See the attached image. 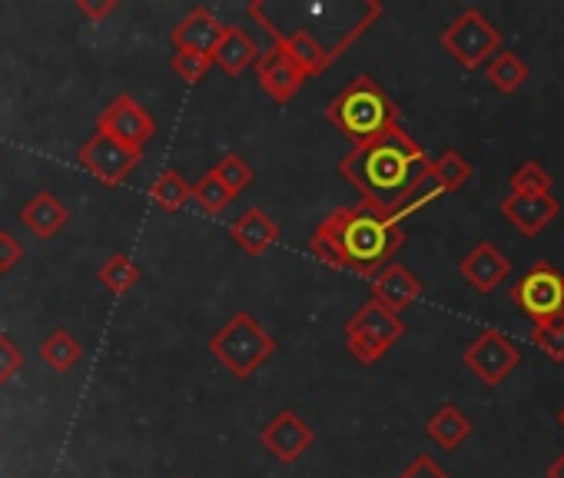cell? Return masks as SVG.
Returning a JSON list of instances; mask_svg holds the SVG:
<instances>
[{
  "label": "cell",
  "instance_id": "obj_9",
  "mask_svg": "<svg viewBox=\"0 0 564 478\" xmlns=\"http://www.w3.org/2000/svg\"><path fill=\"white\" fill-rule=\"evenodd\" d=\"M77 160L87 173H94L100 183L107 186H120L140 163H143V150L123 146L120 140L107 137V133H94L90 140H84V146L77 150Z\"/></svg>",
  "mask_w": 564,
  "mask_h": 478
},
{
  "label": "cell",
  "instance_id": "obj_11",
  "mask_svg": "<svg viewBox=\"0 0 564 478\" xmlns=\"http://www.w3.org/2000/svg\"><path fill=\"white\" fill-rule=\"evenodd\" d=\"M259 442H262V448H265L275 461L293 465L296 458H303V455L313 448L316 432H313V425H310L300 412L282 409V412H275V415L262 425Z\"/></svg>",
  "mask_w": 564,
  "mask_h": 478
},
{
  "label": "cell",
  "instance_id": "obj_2",
  "mask_svg": "<svg viewBox=\"0 0 564 478\" xmlns=\"http://www.w3.org/2000/svg\"><path fill=\"white\" fill-rule=\"evenodd\" d=\"M429 163L432 160L425 156V150L402 130V123H395L386 133L356 143L339 160V176L359 189L362 203H372L395 219L415 183L429 173Z\"/></svg>",
  "mask_w": 564,
  "mask_h": 478
},
{
  "label": "cell",
  "instance_id": "obj_22",
  "mask_svg": "<svg viewBox=\"0 0 564 478\" xmlns=\"http://www.w3.org/2000/svg\"><path fill=\"white\" fill-rule=\"evenodd\" d=\"M528 80V64L511 54V51H498L495 61H488V84L498 94H514L521 84Z\"/></svg>",
  "mask_w": 564,
  "mask_h": 478
},
{
  "label": "cell",
  "instance_id": "obj_29",
  "mask_svg": "<svg viewBox=\"0 0 564 478\" xmlns=\"http://www.w3.org/2000/svg\"><path fill=\"white\" fill-rule=\"evenodd\" d=\"M531 343H534L551 362H564V319L538 323V326L531 329Z\"/></svg>",
  "mask_w": 564,
  "mask_h": 478
},
{
  "label": "cell",
  "instance_id": "obj_8",
  "mask_svg": "<svg viewBox=\"0 0 564 478\" xmlns=\"http://www.w3.org/2000/svg\"><path fill=\"white\" fill-rule=\"evenodd\" d=\"M462 362L468 372H475L485 385H501L518 366H521V349L501 333V329H481L462 352Z\"/></svg>",
  "mask_w": 564,
  "mask_h": 478
},
{
  "label": "cell",
  "instance_id": "obj_16",
  "mask_svg": "<svg viewBox=\"0 0 564 478\" xmlns=\"http://www.w3.org/2000/svg\"><path fill=\"white\" fill-rule=\"evenodd\" d=\"M501 213L521 236H538L561 213V203L551 193L547 196H514V193H508L501 199Z\"/></svg>",
  "mask_w": 564,
  "mask_h": 478
},
{
  "label": "cell",
  "instance_id": "obj_21",
  "mask_svg": "<svg viewBox=\"0 0 564 478\" xmlns=\"http://www.w3.org/2000/svg\"><path fill=\"white\" fill-rule=\"evenodd\" d=\"M80 356H84V346H80L77 336L67 333V329H54V333L41 343V359H44V366L54 369V372H70V369L80 362Z\"/></svg>",
  "mask_w": 564,
  "mask_h": 478
},
{
  "label": "cell",
  "instance_id": "obj_18",
  "mask_svg": "<svg viewBox=\"0 0 564 478\" xmlns=\"http://www.w3.org/2000/svg\"><path fill=\"white\" fill-rule=\"evenodd\" d=\"M21 222L37 236V239H54L67 222H70V209L47 189L34 193L24 209H21Z\"/></svg>",
  "mask_w": 564,
  "mask_h": 478
},
{
  "label": "cell",
  "instance_id": "obj_15",
  "mask_svg": "<svg viewBox=\"0 0 564 478\" xmlns=\"http://www.w3.org/2000/svg\"><path fill=\"white\" fill-rule=\"evenodd\" d=\"M223 31H226V24L209 11V8H193L176 28H173V34H170V41H173V47L176 51H189V54H203V57H209L213 51H216V44H219V37H223Z\"/></svg>",
  "mask_w": 564,
  "mask_h": 478
},
{
  "label": "cell",
  "instance_id": "obj_34",
  "mask_svg": "<svg viewBox=\"0 0 564 478\" xmlns=\"http://www.w3.org/2000/svg\"><path fill=\"white\" fill-rule=\"evenodd\" d=\"M117 8H120L117 0H77V11H80L87 21H94V24H100L104 18H110Z\"/></svg>",
  "mask_w": 564,
  "mask_h": 478
},
{
  "label": "cell",
  "instance_id": "obj_20",
  "mask_svg": "<svg viewBox=\"0 0 564 478\" xmlns=\"http://www.w3.org/2000/svg\"><path fill=\"white\" fill-rule=\"evenodd\" d=\"M425 435L442 445L445 452H455L468 435H471V419L462 415L455 405H442L429 422H425Z\"/></svg>",
  "mask_w": 564,
  "mask_h": 478
},
{
  "label": "cell",
  "instance_id": "obj_13",
  "mask_svg": "<svg viewBox=\"0 0 564 478\" xmlns=\"http://www.w3.org/2000/svg\"><path fill=\"white\" fill-rule=\"evenodd\" d=\"M462 280L475 290V293H495L508 276H511V260L495 247V243H478L458 267Z\"/></svg>",
  "mask_w": 564,
  "mask_h": 478
},
{
  "label": "cell",
  "instance_id": "obj_33",
  "mask_svg": "<svg viewBox=\"0 0 564 478\" xmlns=\"http://www.w3.org/2000/svg\"><path fill=\"white\" fill-rule=\"evenodd\" d=\"M399 478H452L432 455H419Z\"/></svg>",
  "mask_w": 564,
  "mask_h": 478
},
{
  "label": "cell",
  "instance_id": "obj_19",
  "mask_svg": "<svg viewBox=\"0 0 564 478\" xmlns=\"http://www.w3.org/2000/svg\"><path fill=\"white\" fill-rule=\"evenodd\" d=\"M256 57H259V44L242 28H226L223 37H219V44H216V51L209 54V61L223 74H229V77H239L246 67H252Z\"/></svg>",
  "mask_w": 564,
  "mask_h": 478
},
{
  "label": "cell",
  "instance_id": "obj_14",
  "mask_svg": "<svg viewBox=\"0 0 564 478\" xmlns=\"http://www.w3.org/2000/svg\"><path fill=\"white\" fill-rule=\"evenodd\" d=\"M369 283H372V300L395 316H402L422 296V280L409 267H399V263H389Z\"/></svg>",
  "mask_w": 564,
  "mask_h": 478
},
{
  "label": "cell",
  "instance_id": "obj_1",
  "mask_svg": "<svg viewBox=\"0 0 564 478\" xmlns=\"http://www.w3.org/2000/svg\"><path fill=\"white\" fill-rule=\"evenodd\" d=\"M405 247V229L386 209L372 203L333 209L313 232L310 253L329 270H349L362 280H372L386 270L395 253Z\"/></svg>",
  "mask_w": 564,
  "mask_h": 478
},
{
  "label": "cell",
  "instance_id": "obj_36",
  "mask_svg": "<svg viewBox=\"0 0 564 478\" xmlns=\"http://www.w3.org/2000/svg\"><path fill=\"white\" fill-rule=\"evenodd\" d=\"M557 425H561V428H564V409H561V412H557Z\"/></svg>",
  "mask_w": 564,
  "mask_h": 478
},
{
  "label": "cell",
  "instance_id": "obj_17",
  "mask_svg": "<svg viewBox=\"0 0 564 478\" xmlns=\"http://www.w3.org/2000/svg\"><path fill=\"white\" fill-rule=\"evenodd\" d=\"M229 236H232V243L246 257H262L275 243V239H279V226L269 219V213H262L259 206H249L242 216L232 219Z\"/></svg>",
  "mask_w": 564,
  "mask_h": 478
},
{
  "label": "cell",
  "instance_id": "obj_27",
  "mask_svg": "<svg viewBox=\"0 0 564 478\" xmlns=\"http://www.w3.org/2000/svg\"><path fill=\"white\" fill-rule=\"evenodd\" d=\"M189 199H196L209 216H219L232 203V193L213 173H203L196 183H189Z\"/></svg>",
  "mask_w": 564,
  "mask_h": 478
},
{
  "label": "cell",
  "instance_id": "obj_23",
  "mask_svg": "<svg viewBox=\"0 0 564 478\" xmlns=\"http://www.w3.org/2000/svg\"><path fill=\"white\" fill-rule=\"evenodd\" d=\"M429 173L435 176V183L442 186V193H458L471 180V163L458 150H445L438 160L429 163Z\"/></svg>",
  "mask_w": 564,
  "mask_h": 478
},
{
  "label": "cell",
  "instance_id": "obj_6",
  "mask_svg": "<svg viewBox=\"0 0 564 478\" xmlns=\"http://www.w3.org/2000/svg\"><path fill=\"white\" fill-rule=\"evenodd\" d=\"M405 336V323L402 316L389 313L386 306H379L376 300H369L349 323H346V349L362 362L372 366L382 356H389V349Z\"/></svg>",
  "mask_w": 564,
  "mask_h": 478
},
{
  "label": "cell",
  "instance_id": "obj_35",
  "mask_svg": "<svg viewBox=\"0 0 564 478\" xmlns=\"http://www.w3.org/2000/svg\"><path fill=\"white\" fill-rule=\"evenodd\" d=\"M547 478H564V452L547 465Z\"/></svg>",
  "mask_w": 564,
  "mask_h": 478
},
{
  "label": "cell",
  "instance_id": "obj_5",
  "mask_svg": "<svg viewBox=\"0 0 564 478\" xmlns=\"http://www.w3.org/2000/svg\"><path fill=\"white\" fill-rule=\"evenodd\" d=\"M438 44L458 67L478 70L501 51V31L478 8H468L438 34Z\"/></svg>",
  "mask_w": 564,
  "mask_h": 478
},
{
  "label": "cell",
  "instance_id": "obj_26",
  "mask_svg": "<svg viewBox=\"0 0 564 478\" xmlns=\"http://www.w3.org/2000/svg\"><path fill=\"white\" fill-rule=\"evenodd\" d=\"M232 196H239L242 189H249L252 186V180H256V173H252V166L239 156V153H226L213 170H209Z\"/></svg>",
  "mask_w": 564,
  "mask_h": 478
},
{
  "label": "cell",
  "instance_id": "obj_28",
  "mask_svg": "<svg viewBox=\"0 0 564 478\" xmlns=\"http://www.w3.org/2000/svg\"><path fill=\"white\" fill-rule=\"evenodd\" d=\"M554 186V180L547 176V170L534 160H528L524 166H518L511 173V193L514 196H547Z\"/></svg>",
  "mask_w": 564,
  "mask_h": 478
},
{
  "label": "cell",
  "instance_id": "obj_24",
  "mask_svg": "<svg viewBox=\"0 0 564 478\" xmlns=\"http://www.w3.org/2000/svg\"><path fill=\"white\" fill-rule=\"evenodd\" d=\"M150 199H153L163 213H180V209L189 203V183L170 166V170H163V173L153 180Z\"/></svg>",
  "mask_w": 564,
  "mask_h": 478
},
{
  "label": "cell",
  "instance_id": "obj_30",
  "mask_svg": "<svg viewBox=\"0 0 564 478\" xmlns=\"http://www.w3.org/2000/svg\"><path fill=\"white\" fill-rule=\"evenodd\" d=\"M170 67H173V74L183 80V84H189V87H196L206 74H209V67H213V61L209 57H203V54H189V51H176L173 57H170Z\"/></svg>",
  "mask_w": 564,
  "mask_h": 478
},
{
  "label": "cell",
  "instance_id": "obj_10",
  "mask_svg": "<svg viewBox=\"0 0 564 478\" xmlns=\"http://www.w3.org/2000/svg\"><path fill=\"white\" fill-rule=\"evenodd\" d=\"M97 130L120 140L123 146L143 150L153 137H156V123L147 113L143 104H137L133 94H117L97 117Z\"/></svg>",
  "mask_w": 564,
  "mask_h": 478
},
{
  "label": "cell",
  "instance_id": "obj_4",
  "mask_svg": "<svg viewBox=\"0 0 564 478\" xmlns=\"http://www.w3.org/2000/svg\"><path fill=\"white\" fill-rule=\"evenodd\" d=\"M206 349L236 379H252L256 369L275 352V339L259 326L252 313H236L219 333L209 336Z\"/></svg>",
  "mask_w": 564,
  "mask_h": 478
},
{
  "label": "cell",
  "instance_id": "obj_32",
  "mask_svg": "<svg viewBox=\"0 0 564 478\" xmlns=\"http://www.w3.org/2000/svg\"><path fill=\"white\" fill-rule=\"evenodd\" d=\"M21 260H24L21 239L14 232H8V229H0V273H11Z\"/></svg>",
  "mask_w": 564,
  "mask_h": 478
},
{
  "label": "cell",
  "instance_id": "obj_25",
  "mask_svg": "<svg viewBox=\"0 0 564 478\" xmlns=\"http://www.w3.org/2000/svg\"><path fill=\"white\" fill-rule=\"evenodd\" d=\"M97 280H100L104 290L123 296V293H130V290L140 283V267H137L127 253H113V257L100 267Z\"/></svg>",
  "mask_w": 564,
  "mask_h": 478
},
{
  "label": "cell",
  "instance_id": "obj_12",
  "mask_svg": "<svg viewBox=\"0 0 564 478\" xmlns=\"http://www.w3.org/2000/svg\"><path fill=\"white\" fill-rule=\"evenodd\" d=\"M252 67H256V77H259V87L275 104H290L306 84V74L300 70V64L275 44H269V51H259Z\"/></svg>",
  "mask_w": 564,
  "mask_h": 478
},
{
  "label": "cell",
  "instance_id": "obj_3",
  "mask_svg": "<svg viewBox=\"0 0 564 478\" xmlns=\"http://www.w3.org/2000/svg\"><path fill=\"white\" fill-rule=\"evenodd\" d=\"M326 120L356 146V143H366V140L386 133L389 127H395L399 107L372 77L362 74V77L349 80V87L326 107Z\"/></svg>",
  "mask_w": 564,
  "mask_h": 478
},
{
  "label": "cell",
  "instance_id": "obj_31",
  "mask_svg": "<svg viewBox=\"0 0 564 478\" xmlns=\"http://www.w3.org/2000/svg\"><path fill=\"white\" fill-rule=\"evenodd\" d=\"M24 369V352L14 346L11 336L0 333V385H8Z\"/></svg>",
  "mask_w": 564,
  "mask_h": 478
},
{
  "label": "cell",
  "instance_id": "obj_7",
  "mask_svg": "<svg viewBox=\"0 0 564 478\" xmlns=\"http://www.w3.org/2000/svg\"><path fill=\"white\" fill-rule=\"evenodd\" d=\"M511 303L534 319V326L564 319V276L554 267L538 263L511 286Z\"/></svg>",
  "mask_w": 564,
  "mask_h": 478
}]
</instances>
